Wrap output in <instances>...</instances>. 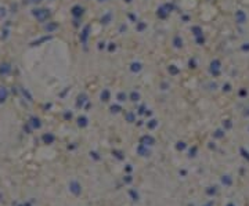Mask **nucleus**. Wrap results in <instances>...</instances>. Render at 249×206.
I'll list each match as a JSON object with an SVG mask.
<instances>
[{
  "mask_svg": "<svg viewBox=\"0 0 249 206\" xmlns=\"http://www.w3.org/2000/svg\"><path fill=\"white\" fill-rule=\"evenodd\" d=\"M32 15L36 19H39L40 22H44L50 17V10H47V8H35L32 11Z\"/></svg>",
  "mask_w": 249,
  "mask_h": 206,
  "instance_id": "obj_1",
  "label": "nucleus"
},
{
  "mask_svg": "<svg viewBox=\"0 0 249 206\" xmlns=\"http://www.w3.org/2000/svg\"><path fill=\"white\" fill-rule=\"evenodd\" d=\"M71 14L74 15L75 18H80L82 15L85 14V7H82L80 4H76L71 8Z\"/></svg>",
  "mask_w": 249,
  "mask_h": 206,
  "instance_id": "obj_2",
  "label": "nucleus"
},
{
  "mask_svg": "<svg viewBox=\"0 0 249 206\" xmlns=\"http://www.w3.org/2000/svg\"><path fill=\"white\" fill-rule=\"evenodd\" d=\"M90 29H91V26L90 25H85V28H83V31H82V33H80V43L85 44V46H86L89 35H90Z\"/></svg>",
  "mask_w": 249,
  "mask_h": 206,
  "instance_id": "obj_3",
  "label": "nucleus"
},
{
  "mask_svg": "<svg viewBox=\"0 0 249 206\" xmlns=\"http://www.w3.org/2000/svg\"><path fill=\"white\" fill-rule=\"evenodd\" d=\"M210 73L217 76L220 73V61L219 60H213L210 62Z\"/></svg>",
  "mask_w": 249,
  "mask_h": 206,
  "instance_id": "obj_4",
  "label": "nucleus"
},
{
  "mask_svg": "<svg viewBox=\"0 0 249 206\" xmlns=\"http://www.w3.org/2000/svg\"><path fill=\"white\" fill-rule=\"evenodd\" d=\"M11 72V65L8 62H1L0 64V75L1 76H6Z\"/></svg>",
  "mask_w": 249,
  "mask_h": 206,
  "instance_id": "obj_5",
  "label": "nucleus"
},
{
  "mask_svg": "<svg viewBox=\"0 0 249 206\" xmlns=\"http://www.w3.org/2000/svg\"><path fill=\"white\" fill-rule=\"evenodd\" d=\"M53 39V36H43V38H39L37 40H33L31 43L32 47H35V46H40L42 43H46V42H49V40H51Z\"/></svg>",
  "mask_w": 249,
  "mask_h": 206,
  "instance_id": "obj_6",
  "label": "nucleus"
},
{
  "mask_svg": "<svg viewBox=\"0 0 249 206\" xmlns=\"http://www.w3.org/2000/svg\"><path fill=\"white\" fill-rule=\"evenodd\" d=\"M235 19L238 24H243V22H246V14L243 13V11H237L235 13Z\"/></svg>",
  "mask_w": 249,
  "mask_h": 206,
  "instance_id": "obj_7",
  "label": "nucleus"
},
{
  "mask_svg": "<svg viewBox=\"0 0 249 206\" xmlns=\"http://www.w3.org/2000/svg\"><path fill=\"white\" fill-rule=\"evenodd\" d=\"M141 69H143V64H141V62L136 61V62H131L130 64V71L133 72V73H138Z\"/></svg>",
  "mask_w": 249,
  "mask_h": 206,
  "instance_id": "obj_8",
  "label": "nucleus"
},
{
  "mask_svg": "<svg viewBox=\"0 0 249 206\" xmlns=\"http://www.w3.org/2000/svg\"><path fill=\"white\" fill-rule=\"evenodd\" d=\"M168 15H169V13L166 11V10H165V8H163V6H161L159 8H158V10H156V17H158V18L165 19L166 17H168Z\"/></svg>",
  "mask_w": 249,
  "mask_h": 206,
  "instance_id": "obj_9",
  "label": "nucleus"
},
{
  "mask_svg": "<svg viewBox=\"0 0 249 206\" xmlns=\"http://www.w3.org/2000/svg\"><path fill=\"white\" fill-rule=\"evenodd\" d=\"M57 28H58V24H57V22H47V25L44 26V31L47 32V33H51L53 31H56Z\"/></svg>",
  "mask_w": 249,
  "mask_h": 206,
  "instance_id": "obj_10",
  "label": "nucleus"
},
{
  "mask_svg": "<svg viewBox=\"0 0 249 206\" xmlns=\"http://www.w3.org/2000/svg\"><path fill=\"white\" fill-rule=\"evenodd\" d=\"M173 46L176 49H181V47H183V39H181L179 35H176L173 38Z\"/></svg>",
  "mask_w": 249,
  "mask_h": 206,
  "instance_id": "obj_11",
  "label": "nucleus"
},
{
  "mask_svg": "<svg viewBox=\"0 0 249 206\" xmlns=\"http://www.w3.org/2000/svg\"><path fill=\"white\" fill-rule=\"evenodd\" d=\"M111 21H112V13H107L105 15L101 17V24H104V25H108Z\"/></svg>",
  "mask_w": 249,
  "mask_h": 206,
  "instance_id": "obj_12",
  "label": "nucleus"
},
{
  "mask_svg": "<svg viewBox=\"0 0 249 206\" xmlns=\"http://www.w3.org/2000/svg\"><path fill=\"white\" fill-rule=\"evenodd\" d=\"M7 95H8V91H7L6 87H0V102L6 101Z\"/></svg>",
  "mask_w": 249,
  "mask_h": 206,
  "instance_id": "obj_13",
  "label": "nucleus"
},
{
  "mask_svg": "<svg viewBox=\"0 0 249 206\" xmlns=\"http://www.w3.org/2000/svg\"><path fill=\"white\" fill-rule=\"evenodd\" d=\"M168 71H169V73H170V75H177V73L180 72V71H179V68H177L176 65H169Z\"/></svg>",
  "mask_w": 249,
  "mask_h": 206,
  "instance_id": "obj_14",
  "label": "nucleus"
},
{
  "mask_svg": "<svg viewBox=\"0 0 249 206\" xmlns=\"http://www.w3.org/2000/svg\"><path fill=\"white\" fill-rule=\"evenodd\" d=\"M191 31H193V33L195 35V38L202 35V28H201V26H193V29H191Z\"/></svg>",
  "mask_w": 249,
  "mask_h": 206,
  "instance_id": "obj_15",
  "label": "nucleus"
},
{
  "mask_svg": "<svg viewBox=\"0 0 249 206\" xmlns=\"http://www.w3.org/2000/svg\"><path fill=\"white\" fill-rule=\"evenodd\" d=\"M101 100L102 101H108L109 100V90H102V93H101Z\"/></svg>",
  "mask_w": 249,
  "mask_h": 206,
  "instance_id": "obj_16",
  "label": "nucleus"
},
{
  "mask_svg": "<svg viewBox=\"0 0 249 206\" xmlns=\"http://www.w3.org/2000/svg\"><path fill=\"white\" fill-rule=\"evenodd\" d=\"M147 28V24L145 22H137V26H136V29L138 32H141V31H144Z\"/></svg>",
  "mask_w": 249,
  "mask_h": 206,
  "instance_id": "obj_17",
  "label": "nucleus"
},
{
  "mask_svg": "<svg viewBox=\"0 0 249 206\" xmlns=\"http://www.w3.org/2000/svg\"><path fill=\"white\" fill-rule=\"evenodd\" d=\"M163 8H165L168 13H170V11H173L174 10V6L172 4V3H166V4H163Z\"/></svg>",
  "mask_w": 249,
  "mask_h": 206,
  "instance_id": "obj_18",
  "label": "nucleus"
},
{
  "mask_svg": "<svg viewBox=\"0 0 249 206\" xmlns=\"http://www.w3.org/2000/svg\"><path fill=\"white\" fill-rule=\"evenodd\" d=\"M86 94H80V95H79V98H78V105H82V104H83V102H85V101H86Z\"/></svg>",
  "mask_w": 249,
  "mask_h": 206,
  "instance_id": "obj_19",
  "label": "nucleus"
},
{
  "mask_svg": "<svg viewBox=\"0 0 249 206\" xmlns=\"http://www.w3.org/2000/svg\"><path fill=\"white\" fill-rule=\"evenodd\" d=\"M130 98H131V101H138V98H140V94L137 93V91H133V93L130 94Z\"/></svg>",
  "mask_w": 249,
  "mask_h": 206,
  "instance_id": "obj_20",
  "label": "nucleus"
},
{
  "mask_svg": "<svg viewBox=\"0 0 249 206\" xmlns=\"http://www.w3.org/2000/svg\"><path fill=\"white\" fill-rule=\"evenodd\" d=\"M197 43H198L199 46H202V44L205 43V38H204V35H201V36H197Z\"/></svg>",
  "mask_w": 249,
  "mask_h": 206,
  "instance_id": "obj_21",
  "label": "nucleus"
},
{
  "mask_svg": "<svg viewBox=\"0 0 249 206\" xmlns=\"http://www.w3.org/2000/svg\"><path fill=\"white\" fill-rule=\"evenodd\" d=\"M126 98H127V95H126L123 91H120V93L118 94V100H119V101H124Z\"/></svg>",
  "mask_w": 249,
  "mask_h": 206,
  "instance_id": "obj_22",
  "label": "nucleus"
},
{
  "mask_svg": "<svg viewBox=\"0 0 249 206\" xmlns=\"http://www.w3.org/2000/svg\"><path fill=\"white\" fill-rule=\"evenodd\" d=\"M6 14H7L6 8H4V7H0V19L4 18V17H6Z\"/></svg>",
  "mask_w": 249,
  "mask_h": 206,
  "instance_id": "obj_23",
  "label": "nucleus"
},
{
  "mask_svg": "<svg viewBox=\"0 0 249 206\" xmlns=\"http://www.w3.org/2000/svg\"><path fill=\"white\" fill-rule=\"evenodd\" d=\"M188 65H190V68H197V62H195V60H190V61H188Z\"/></svg>",
  "mask_w": 249,
  "mask_h": 206,
  "instance_id": "obj_24",
  "label": "nucleus"
},
{
  "mask_svg": "<svg viewBox=\"0 0 249 206\" xmlns=\"http://www.w3.org/2000/svg\"><path fill=\"white\" fill-rule=\"evenodd\" d=\"M115 49H116V44H115V43H109V46H108V50H109V51H113Z\"/></svg>",
  "mask_w": 249,
  "mask_h": 206,
  "instance_id": "obj_25",
  "label": "nucleus"
},
{
  "mask_svg": "<svg viewBox=\"0 0 249 206\" xmlns=\"http://www.w3.org/2000/svg\"><path fill=\"white\" fill-rule=\"evenodd\" d=\"M127 31V26L126 25H120V28H119V32H120V33H123V32H126Z\"/></svg>",
  "mask_w": 249,
  "mask_h": 206,
  "instance_id": "obj_26",
  "label": "nucleus"
},
{
  "mask_svg": "<svg viewBox=\"0 0 249 206\" xmlns=\"http://www.w3.org/2000/svg\"><path fill=\"white\" fill-rule=\"evenodd\" d=\"M79 125H82V126L86 125V118H79Z\"/></svg>",
  "mask_w": 249,
  "mask_h": 206,
  "instance_id": "obj_27",
  "label": "nucleus"
},
{
  "mask_svg": "<svg viewBox=\"0 0 249 206\" xmlns=\"http://www.w3.org/2000/svg\"><path fill=\"white\" fill-rule=\"evenodd\" d=\"M42 0H26V3H32V4H37V3H40Z\"/></svg>",
  "mask_w": 249,
  "mask_h": 206,
  "instance_id": "obj_28",
  "label": "nucleus"
},
{
  "mask_svg": "<svg viewBox=\"0 0 249 206\" xmlns=\"http://www.w3.org/2000/svg\"><path fill=\"white\" fill-rule=\"evenodd\" d=\"M242 50L243 51H249V43H245L242 46Z\"/></svg>",
  "mask_w": 249,
  "mask_h": 206,
  "instance_id": "obj_29",
  "label": "nucleus"
},
{
  "mask_svg": "<svg viewBox=\"0 0 249 206\" xmlns=\"http://www.w3.org/2000/svg\"><path fill=\"white\" fill-rule=\"evenodd\" d=\"M111 109H112V112H119V106H116V105H115V106L112 105Z\"/></svg>",
  "mask_w": 249,
  "mask_h": 206,
  "instance_id": "obj_30",
  "label": "nucleus"
},
{
  "mask_svg": "<svg viewBox=\"0 0 249 206\" xmlns=\"http://www.w3.org/2000/svg\"><path fill=\"white\" fill-rule=\"evenodd\" d=\"M104 47H105V43H104V42H100V43H98V49H104Z\"/></svg>",
  "mask_w": 249,
  "mask_h": 206,
  "instance_id": "obj_31",
  "label": "nucleus"
},
{
  "mask_svg": "<svg viewBox=\"0 0 249 206\" xmlns=\"http://www.w3.org/2000/svg\"><path fill=\"white\" fill-rule=\"evenodd\" d=\"M223 90H226V91H230V84H226Z\"/></svg>",
  "mask_w": 249,
  "mask_h": 206,
  "instance_id": "obj_32",
  "label": "nucleus"
},
{
  "mask_svg": "<svg viewBox=\"0 0 249 206\" xmlns=\"http://www.w3.org/2000/svg\"><path fill=\"white\" fill-rule=\"evenodd\" d=\"M129 18H130V19H133V21H136V17H134L133 14H130V15H129Z\"/></svg>",
  "mask_w": 249,
  "mask_h": 206,
  "instance_id": "obj_33",
  "label": "nucleus"
},
{
  "mask_svg": "<svg viewBox=\"0 0 249 206\" xmlns=\"http://www.w3.org/2000/svg\"><path fill=\"white\" fill-rule=\"evenodd\" d=\"M183 21H188V17H187V15H183Z\"/></svg>",
  "mask_w": 249,
  "mask_h": 206,
  "instance_id": "obj_34",
  "label": "nucleus"
},
{
  "mask_svg": "<svg viewBox=\"0 0 249 206\" xmlns=\"http://www.w3.org/2000/svg\"><path fill=\"white\" fill-rule=\"evenodd\" d=\"M123 1H126V3H131V0H123Z\"/></svg>",
  "mask_w": 249,
  "mask_h": 206,
  "instance_id": "obj_35",
  "label": "nucleus"
},
{
  "mask_svg": "<svg viewBox=\"0 0 249 206\" xmlns=\"http://www.w3.org/2000/svg\"><path fill=\"white\" fill-rule=\"evenodd\" d=\"M98 1H107V0H98Z\"/></svg>",
  "mask_w": 249,
  "mask_h": 206,
  "instance_id": "obj_36",
  "label": "nucleus"
}]
</instances>
